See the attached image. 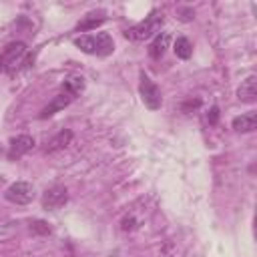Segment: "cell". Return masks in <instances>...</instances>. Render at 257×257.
<instances>
[{"mask_svg": "<svg viewBox=\"0 0 257 257\" xmlns=\"http://www.w3.org/2000/svg\"><path fill=\"white\" fill-rule=\"evenodd\" d=\"M74 46L86 54H94V56H108L114 50V42L110 38V34L106 32H96V34H82L74 38Z\"/></svg>", "mask_w": 257, "mask_h": 257, "instance_id": "1", "label": "cell"}, {"mask_svg": "<svg viewBox=\"0 0 257 257\" xmlns=\"http://www.w3.org/2000/svg\"><path fill=\"white\" fill-rule=\"evenodd\" d=\"M28 56V48L24 42L16 40L4 46V50L0 52V70L6 74H14L22 68V64L26 62Z\"/></svg>", "mask_w": 257, "mask_h": 257, "instance_id": "2", "label": "cell"}, {"mask_svg": "<svg viewBox=\"0 0 257 257\" xmlns=\"http://www.w3.org/2000/svg\"><path fill=\"white\" fill-rule=\"evenodd\" d=\"M163 22H165L163 12H161V10H153L145 20H141V22L135 24V26H131V28L124 32V36L131 38V40H147V38L159 34Z\"/></svg>", "mask_w": 257, "mask_h": 257, "instance_id": "3", "label": "cell"}, {"mask_svg": "<svg viewBox=\"0 0 257 257\" xmlns=\"http://www.w3.org/2000/svg\"><path fill=\"white\" fill-rule=\"evenodd\" d=\"M139 92H141V98L145 102L147 108L151 110H159L161 104H163V96H161V88L149 78V74L141 72V82H139Z\"/></svg>", "mask_w": 257, "mask_h": 257, "instance_id": "4", "label": "cell"}, {"mask_svg": "<svg viewBox=\"0 0 257 257\" xmlns=\"http://www.w3.org/2000/svg\"><path fill=\"white\" fill-rule=\"evenodd\" d=\"M4 199L14 205H28L34 199V187L28 181H16L4 191Z\"/></svg>", "mask_w": 257, "mask_h": 257, "instance_id": "5", "label": "cell"}, {"mask_svg": "<svg viewBox=\"0 0 257 257\" xmlns=\"http://www.w3.org/2000/svg\"><path fill=\"white\" fill-rule=\"evenodd\" d=\"M66 201H68V193H66V189L60 187V185H54V187L46 189L44 195H42V207H44L46 211H56V209L64 207Z\"/></svg>", "mask_w": 257, "mask_h": 257, "instance_id": "6", "label": "cell"}, {"mask_svg": "<svg viewBox=\"0 0 257 257\" xmlns=\"http://www.w3.org/2000/svg\"><path fill=\"white\" fill-rule=\"evenodd\" d=\"M34 147V139L30 135H18L14 139H10L8 145V159H20L22 155H26L28 151H32Z\"/></svg>", "mask_w": 257, "mask_h": 257, "instance_id": "7", "label": "cell"}, {"mask_svg": "<svg viewBox=\"0 0 257 257\" xmlns=\"http://www.w3.org/2000/svg\"><path fill=\"white\" fill-rule=\"evenodd\" d=\"M169 42H171V34H169V32H159V34L155 36V40L151 42V46H149V56H151L153 60H159V58L167 52Z\"/></svg>", "mask_w": 257, "mask_h": 257, "instance_id": "8", "label": "cell"}, {"mask_svg": "<svg viewBox=\"0 0 257 257\" xmlns=\"http://www.w3.org/2000/svg\"><path fill=\"white\" fill-rule=\"evenodd\" d=\"M237 96L243 102H255V98H257V76H253V74L247 76L241 82V86L237 90Z\"/></svg>", "mask_w": 257, "mask_h": 257, "instance_id": "9", "label": "cell"}, {"mask_svg": "<svg viewBox=\"0 0 257 257\" xmlns=\"http://www.w3.org/2000/svg\"><path fill=\"white\" fill-rule=\"evenodd\" d=\"M106 20V12L104 10H94V12H88L78 24H76V32H86V30H92L96 28L98 24H102Z\"/></svg>", "mask_w": 257, "mask_h": 257, "instance_id": "10", "label": "cell"}, {"mask_svg": "<svg viewBox=\"0 0 257 257\" xmlns=\"http://www.w3.org/2000/svg\"><path fill=\"white\" fill-rule=\"evenodd\" d=\"M70 102H72V96H68L66 92H62V94L54 96V98H52V102H50V104H46V106L42 108V112H40V118H48V116H52L54 112L62 110V108H64V106H68Z\"/></svg>", "mask_w": 257, "mask_h": 257, "instance_id": "11", "label": "cell"}, {"mask_svg": "<svg viewBox=\"0 0 257 257\" xmlns=\"http://www.w3.org/2000/svg\"><path fill=\"white\" fill-rule=\"evenodd\" d=\"M255 126H257V112H253V110L233 118V128L237 133H251V131H255Z\"/></svg>", "mask_w": 257, "mask_h": 257, "instance_id": "12", "label": "cell"}, {"mask_svg": "<svg viewBox=\"0 0 257 257\" xmlns=\"http://www.w3.org/2000/svg\"><path fill=\"white\" fill-rule=\"evenodd\" d=\"M82 90H84V78H82V76L72 74V76L64 78V82H62V92H66L68 96L76 98V96H78Z\"/></svg>", "mask_w": 257, "mask_h": 257, "instance_id": "13", "label": "cell"}, {"mask_svg": "<svg viewBox=\"0 0 257 257\" xmlns=\"http://www.w3.org/2000/svg\"><path fill=\"white\" fill-rule=\"evenodd\" d=\"M70 139H72V133H70V131H60L56 137H52V139L46 143L44 153H54V151L64 149V147L70 143Z\"/></svg>", "mask_w": 257, "mask_h": 257, "instance_id": "14", "label": "cell"}, {"mask_svg": "<svg viewBox=\"0 0 257 257\" xmlns=\"http://www.w3.org/2000/svg\"><path fill=\"white\" fill-rule=\"evenodd\" d=\"M173 50H175V54H177L179 58L187 60V58H191V54H193V44L189 42V38L179 36V38L175 40V44H173Z\"/></svg>", "mask_w": 257, "mask_h": 257, "instance_id": "15", "label": "cell"}, {"mask_svg": "<svg viewBox=\"0 0 257 257\" xmlns=\"http://www.w3.org/2000/svg\"><path fill=\"white\" fill-rule=\"evenodd\" d=\"M30 231L40 233V235H48V233H50V227H48L44 221H32V223H30Z\"/></svg>", "mask_w": 257, "mask_h": 257, "instance_id": "16", "label": "cell"}, {"mask_svg": "<svg viewBox=\"0 0 257 257\" xmlns=\"http://www.w3.org/2000/svg\"><path fill=\"white\" fill-rule=\"evenodd\" d=\"M207 120H209L211 124H217V120H219V108H217V106H211V110H209V114H207Z\"/></svg>", "mask_w": 257, "mask_h": 257, "instance_id": "17", "label": "cell"}]
</instances>
